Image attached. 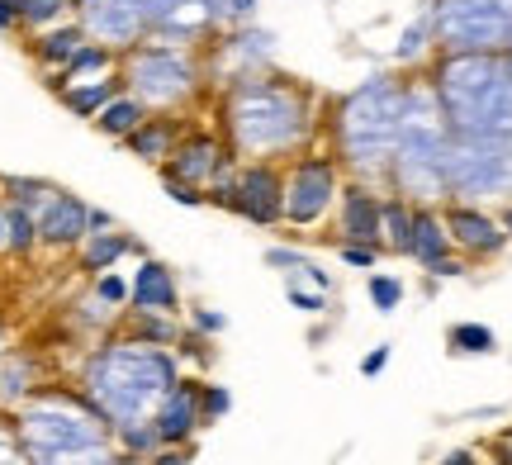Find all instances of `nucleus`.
<instances>
[{"mask_svg": "<svg viewBox=\"0 0 512 465\" xmlns=\"http://www.w3.org/2000/svg\"><path fill=\"white\" fill-rule=\"evenodd\" d=\"M110 228H119V224H114V214H110V209L91 205V233H110Z\"/></svg>", "mask_w": 512, "mask_h": 465, "instance_id": "51", "label": "nucleus"}, {"mask_svg": "<svg viewBox=\"0 0 512 465\" xmlns=\"http://www.w3.org/2000/svg\"><path fill=\"white\" fill-rule=\"evenodd\" d=\"M19 29V5L15 0H0V34H15Z\"/></svg>", "mask_w": 512, "mask_h": 465, "instance_id": "50", "label": "nucleus"}, {"mask_svg": "<svg viewBox=\"0 0 512 465\" xmlns=\"http://www.w3.org/2000/svg\"><path fill=\"white\" fill-rule=\"evenodd\" d=\"M124 91L138 95L152 114H190L209 95V67L200 48H166V43H138L119 57Z\"/></svg>", "mask_w": 512, "mask_h": 465, "instance_id": "7", "label": "nucleus"}, {"mask_svg": "<svg viewBox=\"0 0 512 465\" xmlns=\"http://www.w3.org/2000/svg\"><path fill=\"white\" fill-rule=\"evenodd\" d=\"M0 190H5V200H15V205H24L29 214H38L62 186L43 181V176H0Z\"/></svg>", "mask_w": 512, "mask_h": 465, "instance_id": "34", "label": "nucleus"}, {"mask_svg": "<svg viewBox=\"0 0 512 465\" xmlns=\"http://www.w3.org/2000/svg\"><path fill=\"white\" fill-rule=\"evenodd\" d=\"M437 53H508L512 0H432Z\"/></svg>", "mask_w": 512, "mask_h": 465, "instance_id": "9", "label": "nucleus"}, {"mask_svg": "<svg viewBox=\"0 0 512 465\" xmlns=\"http://www.w3.org/2000/svg\"><path fill=\"white\" fill-rule=\"evenodd\" d=\"M200 375H181L176 385H171V394L162 399V409H157V418H152V428H157V437H162V447H185V442H195L204 432L200 423Z\"/></svg>", "mask_w": 512, "mask_h": 465, "instance_id": "18", "label": "nucleus"}, {"mask_svg": "<svg viewBox=\"0 0 512 465\" xmlns=\"http://www.w3.org/2000/svg\"><path fill=\"white\" fill-rule=\"evenodd\" d=\"M10 418L34 465H119L114 428L76 385H43Z\"/></svg>", "mask_w": 512, "mask_h": 465, "instance_id": "4", "label": "nucleus"}, {"mask_svg": "<svg viewBox=\"0 0 512 465\" xmlns=\"http://www.w3.org/2000/svg\"><path fill=\"white\" fill-rule=\"evenodd\" d=\"M446 157H451V129L441 114L427 76H408V105H403L399 148L384 176V190H394L413 205H446Z\"/></svg>", "mask_w": 512, "mask_h": 465, "instance_id": "6", "label": "nucleus"}, {"mask_svg": "<svg viewBox=\"0 0 512 465\" xmlns=\"http://www.w3.org/2000/svg\"><path fill=\"white\" fill-rule=\"evenodd\" d=\"M228 409H233V390L219 385V380H204L200 385V423L204 428H219L223 418H228Z\"/></svg>", "mask_w": 512, "mask_h": 465, "instance_id": "36", "label": "nucleus"}, {"mask_svg": "<svg viewBox=\"0 0 512 465\" xmlns=\"http://www.w3.org/2000/svg\"><path fill=\"white\" fill-rule=\"evenodd\" d=\"M446 200L503 209L512 200V133H451Z\"/></svg>", "mask_w": 512, "mask_h": 465, "instance_id": "8", "label": "nucleus"}, {"mask_svg": "<svg viewBox=\"0 0 512 465\" xmlns=\"http://www.w3.org/2000/svg\"><path fill=\"white\" fill-rule=\"evenodd\" d=\"M181 375H185V366L176 352L138 342V337H128V333H114L81 356L76 390L91 399L114 432H128L157 418L162 399L171 394V385Z\"/></svg>", "mask_w": 512, "mask_h": 465, "instance_id": "2", "label": "nucleus"}, {"mask_svg": "<svg viewBox=\"0 0 512 465\" xmlns=\"http://www.w3.org/2000/svg\"><path fill=\"white\" fill-rule=\"evenodd\" d=\"M76 257V271H86V276H105L114 271L124 257H147V247L133 233L124 228H110V233H86V242L72 252Z\"/></svg>", "mask_w": 512, "mask_h": 465, "instance_id": "21", "label": "nucleus"}, {"mask_svg": "<svg viewBox=\"0 0 512 465\" xmlns=\"http://www.w3.org/2000/svg\"><path fill=\"white\" fill-rule=\"evenodd\" d=\"M479 465H498V461H479Z\"/></svg>", "mask_w": 512, "mask_h": 465, "instance_id": "55", "label": "nucleus"}, {"mask_svg": "<svg viewBox=\"0 0 512 465\" xmlns=\"http://www.w3.org/2000/svg\"><path fill=\"white\" fill-rule=\"evenodd\" d=\"M76 24L86 29L91 43H105L114 53L124 57L128 48H138L152 29L143 0H76Z\"/></svg>", "mask_w": 512, "mask_h": 465, "instance_id": "12", "label": "nucleus"}, {"mask_svg": "<svg viewBox=\"0 0 512 465\" xmlns=\"http://www.w3.org/2000/svg\"><path fill=\"white\" fill-rule=\"evenodd\" d=\"M15 5H19V29H29V34L53 29V24L76 15V0H15Z\"/></svg>", "mask_w": 512, "mask_h": 465, "instance_id": "33", "label": "nucleus"}, {"mask_svg": "<svg viewBox=\"0 0 512 465\" xmlns=\"http://www.w3.org/2000/svg\"><path fill=\"white\" fill-rule=\"evenodd\" d=\"M233 214L252 228H285V167L280 162H242Z\"/></svg>", "mask_w": 512, "mask_h": 465, "instance_id": "13", "label": "nucleus"}, {"mask_svg": "<svg viewBox=\"0 0 512 465\" xmlns=\"http://www.w3.org/2000/svg\"><path fill=\"white\" fill-rule=\"evenodd\" d=\"M204 67H209V81H214V86H219V81L228 86V81L252 76V72H271L275 67V34L271 29H256V24L223 29V34L209 38Z\"/></svg>", "mask_w": 512, "mask_h": 465, "instance_id": "11", "label": "nucleus"}, {"mask_svg": "<svg viewBox=\"0 0 512 465\" xmlns=\"http://www.w3.org/2000/svg\"><path fill=\"white\" fill-rule=\"evenodd\" d=\"M437 465H479V456L470 447H456V451H446Z\"/></svg>", "mask_w": 512, "mask_h": 465, "instance_id": "52", "label": "nucleus"}, {"mask_svg": "<svg viewBox=\"0 0 512 465\" xmlns=\"http://www.w3.org/2000/svg\"><path fill=\"white\" fill-rule=\"evenodd\" d=\"M403 105H408V81L394 72L366 76L361 86H351L328 105V119H323L328 152L342 162L351 181L384 186L394 148H399Z\"/></svg>", "mask_w": 512, "mask_h": 465, "instance_id": "3", "label": "nucleus"}, {"mask_svg": "<svg viewBox=\"0 0 512 465\" xmlns=\"http://www.w3.org/2000/svg\"><path fill=\"white\" fill-rule=\"evenodd\" d=\"M266 266L280 271V276H299V271L309 266V257H304L299 247H290V242H275V247H266Z\"/></svg>", "mask_w": 512, "mask_h": 465, "instance_id": "41", "label": "nucleus"}, {"mask_svg": "<svg viewBox=\"0 0 512 465\" xmlns=\"http://www.w3.org/2000/svg\"><path fill=\"white\" fill-rule=\"evenodd\" d=\"M347 186V171L328 148H309L304 157L285 162V228L290 233H313L337 214Z\"/></svg>", "mask_w": 512, "mask_h": 465, "instance_id": "10", "label": "nucleus"}, {"mask_svg": "<svg viewBox=\"0 0 512 465\" xmlns=\"http://www.w3.org/2000/svg\"><path fill=\"white\" fill-rule=\"evenodd\" d=\"M508 57H512V48H508Z\"/></svg>", "mask_w": 512, "mask_h": 465, "instance_id": "56", "label": "nucleus"}, {"mask_svg": "<svg viewBox=\"0 0 512 465\" xmlns=\"http://www.w3.org/2000/svg\"><path fill=\"white\" fill-rule=\"evenodd\" d=\"M38 252V219L24 205L5 200V257L29 261Z\"/></svg>", "mask_w": 512, "mask_h": 465, "instance_id": "29", "label": "nucleus"}, {"mask_svg": "<svg viewBox=\"0 0 512 465\" xmlns=\"http://www.w3.org/2000/svg\"><path fill=\"white\" fill-rule=\"evenodd\" d=\"M114 442H119V451H124V456H143V461L162 447V437H157V428H152V423H143V428H128V432H114Z\"/></svg>", "mask_w": 512, "mask_h": 465, "instance_id": "39", "label": "nucleus"}, {"mask_svg": "<svg viewBox=\"0 0 512 465\" xmlns=\"http://www.w3.org/2000/svg\"><path fill=\"white\" fill-rule=\"evenodd\" d=\"M157 176H162L166 200H176V205H185V209H200V205H204V190H200V186H190V181L171 176V171H157Z\"/></svg>", "mask_w": 512, "mask_h": 465, "instance_id": "42", "label": "nucleus"}, {"mask_svg": "<svg viewBox=\"0 0 512 465\" xmlns=\"http://www.w3.org/2000/svg\"><path fill=\"white\" fill-rule=\"evenodd\" d=\"M465 271H470V261L460 257V252H451V257H441L427 276H432V280H456V276H465Z\"/></svg>", "mask_w": 512, "mask_h": 465, "instance_id": "47", "label": "nucleus"}, {"mask_svg": "<svg viewBox=\"0 0 512 465\" xmlns=\"http://www.w3.org/2000/svg\"><path fill=\"white\" fill-rule=\"evenodd\" d=\"M294 280H304V285H313V290H323V295L332 290V276L323 271V266H313V261H309V266H304V271H299Z\"/></svg>", "mask_w": 512, "mask_h": 465, "instance_id": "49", "label": "nucleus"}, {"mask_svg": "<svg viewBox=\"0 0 512 465\" xmlns=\"http://www.w3.org/2000/svg\"><path fill=\"white\" fill-rule=\"evenodd\" d=\"M0 257H5V195H0Z\"/></svg>", "mask_w": 512, "mask_h": 465, "instance_id": "54", "label": "nucleus"}, {"mask_svg": "<svg viewBox=\"0 0 512 465\" xmlns=\"http://www.w3.org/2000/svg\"><path fill=\"white\" fill-rule=\"evenodd\" d=\"M427 53H437V29H432V15L422 10L408 29L399 34V48H394V62L399 67H413V62H422Z\"/></svg>", "mask_w": 512, "mask_h": 465, "instance_id": "31", "label": "nucleus"}, {"mask_svg": "<svg viewBox=\"0 0 512 465\" xmlns=\"http://www.w3.org/2000/svg\"><path fill=\"white\" fill-rule=\"evenodd\" d=\"M119 95H124V76L114 72V76H95V81H72V86L57 95V100H62L76 119H91V124H95V114L105 110L110 100H119Z\"/></svg>", "mask_w": 512, "mask_h": 465, "instance_id": "24", "label": "nucleus"}, {"mask_svg": "<svg viewBox=\"0 0 512 465\" xmlns=\"http://www.w3.org/2000/svg\"><path fill=\"white\" fill-rule=\"evenodd\" d=\"M128 304L143 309V314H181V280H176V271L166 261H157L152 252L138 257L133 280H128Z\"/></svg>", "mask_w": 512, "mask_h": 465, "instance_id": "19", "label": "nucleus"}, {"mask_svg": "<svg viewBox=\"0 0 512 465\" xmlns=\"http://www.w3.org/2000/svg\"><path fill=\"white\" fill-rule=\"evenodd\" d=\"M195 461V442H185V447H157L147 456V465H190Z\"/></svg>", "mask_w": 512, "mask_h": 465, "instance_id": "45", "label": "nucleus"}, {"mask_svg": "<svg viewBox=\"0 0 512 465\" xmlns=\"http://www.w3.org/2000/svg\"><path fill=\"white\" fill-rule=\"evenodd\" d=\"M38 219V247L43 252H76L81 242H86V233H91V205L81 200V195H72V190H57L48 205L34 214Z\"/></svg>", "mask_w": 512, "mask_h": 465, "instance_id": "17", "label": "nucleus"}, {"mask_svg": "<svg viewBox=\"0 0 512 465\" xmlns=\"http://www.w3.org/2000/svg\"><path fill=\"white\" fill-rule=\"evenodd\" d=\"M147 105L143 100H138V95H119V100H110V105H105V110L95 114V133H105V138H110V143H124L128 133H138L143 129V119H147Z\"/></svg>", "mask_w": 512, "mask_h": 465, "instance_id": "27", "label": "nucleus"}, {"mask_svg": "<svg viewBox=\"0 0 512 465\" xmlns=\"http://www.w3.org/2000/svg\"><path fill=\"white\" fill-rule=\"evenodd\" d=\"M366 295H370V309L394 314V309L403 304V280L389 276V271H370V276H366Z\"/></svg>", "mask_w": 512, "mask_h": 465, "instance_id": "35", "label": "nucleus"}, {"mask_svg": "<svg viewBox=\"0 0 512 465\" xmlns=\"http://www.w3.org/2000/svg\"><path fill=\"white\" fill-rule=\"evenodd\" d=\"M380 214H384V186L351 181L347 176L342 200H337V214H332V242H361V247H380L384 252Z\"/></svg>", "mask_w": 512, "mask_h": 465, "instance_id": "16", "label": "nucleus"}, {"mask_svg": "<svg viewBox=\"0 0 512 465\" xmlns=\"http://www.w3.org/2000/svg\"><path fill=\"white\" fill-rule=\"evenodd\" d=\"M185 328L200 337H219L223 328H228V314H223V309H190V323H185Z\"/></svg>", "mask_w": 512, "mask_h": 465, "instance_id": "44", "label": "nucleus"}, {"mask_svg": "<svg viewBox=\"0 0 512 465\" xmlns=\"http://www.w3.org/2000/svg\"><path fill=\"white\" fill-rule=\"evenodd\" d=\"M337 257L347 261V266H356V271H375L380 266V247H361V242H337Z\"/></svg>", "mask_w": 512, "mask_h": 465, "instance_id": "43", "label": "nucleus"}, {"mask_svg": "<svg viewBox=\"0 0 512 465\" xmlns=\"http://www.w3.org/2000/svg\"><path fill=\"white\" fill-rule=\"evenodd\" d=\"M195 119L190 114H147L143 129L128 133L119 148L128 152V157H138L143 167H166L171 162V152H176V143L185 138V129H190Z\"/></svg>", "mask_w": 512, "mask_h": 465, "instance_id": "20", "label": "nucleus"}, {"mask_svg": "<svg viewBox=\"0 0 512 465\" xmlns=\"http://www.w3.org/2000/svg\"><path fill=\"white\" fill-rule=\"evenodd\" d=\"M0 465H34L29 461V451H24V442H19L15 418H10V413H0Z\"/></svg>", "mask_w": 512, "mask_h": 465, "instance_id": "40", "label": "nucleus"}, {"mask_svg": "<svg viewBox=\"0 0 512 465\" xmlns=\"http://www.w3.org/2000/svg\"><path fill=\"white\" fill-rule=\"evenodd\" d=\"M441 219H446V233H451V247H456L465 261H494L508 252L512 238H508V228L498 224V209L446 200V205H441Z\"/></svg>", "mask_w": 512, "mask_h": 465, "instance_id": "14", "label": "nucleus"}, {"mask_svg": "<svg viewBox=\"0 0 512 465\" xmlns=\"http://www.w3.org/2000/svg\"><path fill=\"white\" fill-rule=\"evenodd\" d=\"M451 133H512V57L508 53H437L427 67Z\"/></svg>", "mask_w": 512, "mask_h": 465, "instance_id": "5", "label": "nucleus"}, {"mask_svg": "<svg viewBox=\"0 0 512 465\" xmlns=\"http://www.w3.org/2000/svg\"><path fill=\"white\" fill-rule=\"evenodd\" d=\"M67 81H95V76H114L119 72V53L105 48V43H81V53L62 67Z\"/></svg>", "mask_w": 512, "mask_h": 465, "instance_id": "30", "label": "nucleus"}, {"mask_svg": "<svg viewBox=\"0 0 512 465\" xmlns=\"http://www.w3.org/2000/svg\"><path fill=\"white\" fill-rule=\"evenodd\" d=\"M451 233L441 219V205H413V238H408V261H418L422 271H432L441 257H451Z\"/></svg>", "mask_w": 512, "mask_h": 465, "instance_id": "22", "label": "nucleus"}, {"mask_svg": "<svg viewBox=\"0 0 512 465\" xmlns=\"http://www.w3.org/2000/svg\"><path fill=\"white\" fill-rule=\"evenodd\" d=\"M256 5H261V0H223L228 29H238V24H252V19H256Z\"/></svg>", "mask_w": 512, "mask_h": 465, "instance_id": "46", "label": "nucleus"}, {"mask_svg": "<svg viewBox=\"0 0 512 465\" xmlns=\"http://www.w3.org/2000/svg\"><path fill=\"white\" fill-rule=\"evenodd\" d=\"M446 347L456 356H489L498 352V333L489 323H451L446 328Z\"/></svg>", "mask_w": 512, "mask_h": 465, "instance_id": "32", "label": "nucleus"}, {"mask_svg": "<svg viewBox=\"0 0 512 465\" xmlns=\"http://www.w3.org/2000/svg\"><path fill=\"white\" fill-rule=\"evenodd\" d=\"M91 295L105 304V309H128V280L119 271H105V276H91Z\"/></svg>", "mask_w": 512, "mask_h": 465, "instance_id": "38", "label": "nucleus"}, {"mask_svg": "<svg viewBox=\"0 0 512 465\" xmlns=\"http://www.w3.org/2000/svg\"><path fill=\"white\" fill-rule=\"evenodd\" d=\"M81 43H91V38H86V29H81L76 19H62V24H53V29H38V34L29 38V57H34L43 72H57V67H67V62L81 53Z\"/></svg>", "mask_w": 512, "mask_h": 465, "instance_id": "23", "label": "nucleus"}, {"mask_svg": "<svg viewBox=\"0 0 512 465\" xmlns=\"http://www.w3.org/2000/svg\"><path fill=\"white\" fill-rule=\"evenodd\" d=\"M498 224L508 228V238H512V200H508V205H503V209H498Z\"/></svg>", "mask_w": 512, "mask_h": 465, "instance_id": "53", "label": "nucleus"}, {"mask_svg": "<svg viewBox=\"0 0 512 465\" xmlns=\"http://www.w3.org/2000/svg\"><path fill=\"white\" fill-rule=\"evenodd\" d=\"M380 233H384V252L408 257V238H413V200H403V195H394V190H384Z\"/></svg>", "mask_w": 512, "mask_h": 465, "instance_id": "28", "label": "nucleus"}, {"mask_svg": "<svg viewBox=\"0 0 512 465\" xmlns=\"http://www.w3.org/2000/svg\"><path fill=\"white\" fill-rule=\"evenodd\" d=\"M389 356H394V352H389V342H384V347H370V352L361 356V375H366V380H375V375L389 366Z\"/></svg>", "mask_w": 512, "mask_h": 465, "instance_id": "48", "label": "nucleus"}, {"mask_svg": "<svg viewBox=\"0 0 512 465\" xmlns=\"http://www.w3.org/2000/svg\"><path fill=\"white\" fill-rule=\"evenodd\" d=\"M285 299H290V309H299V314H309V318L328 314V295L313 290V285H304V280H294V276H285Z\"/></svg>", "mask_w": 512, "mask_h": 465, "instance_id": "37", "label": "nucleus"}, {"mask_svg": "<svg viewBox=\"0 0 512 465\" xmlns=\"http://www.w3.org/2000/svg\"><path fill=\"white\" fill-rule=\"evenodd\" d=\"M119 333L138 337V342H152V347H166V352H176L185 337V323L181 314H143V309H133V314L124 318V328Z\"/></svg>", "mask_w": 512, "mask_h": 465, "instance_id": "26", "label": "nucleus"}, {"mask_svg": "<svg viewBox=\"0 0 512 465\" xmlns=\"http://www.w3.org/2000/svg\"><path fill=\"white\" fill-rule=\"evenodd\" d=\"M228 162H242V157L228 148V138H223L219 124H190L185 138L176 143V152H171V162L157 171H171V176H181V181L204 190Z\"/></svg>", "mask_w": 512, "mask_h": 465, "instance_id": "15", "label": "nucleus"}, {"mask_svg": "<svg viewBox=\"0 0 512 465\" xmlns=\"http://www.w3.org/2000/svg\"><path fill=\"white\" fill-rule=\"evenodd\" d=\"M214 124L223 129L228 148L242 162H294L309 148H318L323 133V95L304 86L299 76L252 72L228 81L214 100Z\"/></svg>", "mask_w": 512, "mask_h": 465, "instance_id": "1", "label": "nucleus"}, {"mask_svg": "<svg viewBox=\"0 0 512 465\" xmlns=\"http://www.w3.org/2000/svg\"><path fill=\"white\" fill-rule=\"evenodd\" d=\"M43 390V375H38V356L34 352H10L5 356V366H0V399L15 409L24 404L29 394Z\"/></svg>", "mask_w": 512, "mask_h": 465, "instance_id": "25", "label": "nucleus"}]
</instances>
